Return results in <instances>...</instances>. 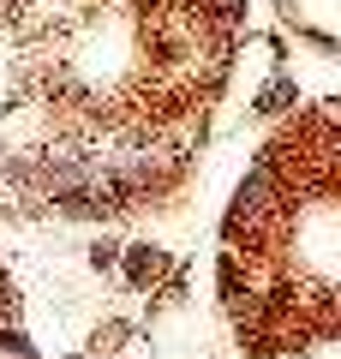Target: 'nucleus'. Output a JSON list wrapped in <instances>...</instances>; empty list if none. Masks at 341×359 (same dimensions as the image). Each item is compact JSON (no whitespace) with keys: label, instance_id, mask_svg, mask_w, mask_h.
I'll list each match as a JSON object with an SVG mask.
<instances>
[{"label":"nucleus","instance_id":"nucleus-1","mask_svg":"<svg viewBox=\"0 0 341 359\" xmlns=\"http://www.w3.org/2000/svg\"><path fill=\"white\" fill-rule=\"evenodd\" d=\"M162 264H168V257L156 252V245H132V252H126V282L132 287H150L156 276H162Z\"/></svg>","mask_w":341,"mask_h":359},{"label":"nucleus","instance_id":"nucleus-2","mask_svg":"<svg viewBox=\"0 0 341 359\" xmlns=\"http://www.w3.org/2000/svg\"><path fill=\"white\" fill-rule=\"evenodd\" d=\"M114 257H120V245H108V240H96V245H90V264H96V269H108Z\"/></svg>","mask_w":341,"mask_h":359},{"label":"nucleus","instance_id":"nucleus-3","mask_svg":"<svg viewBox=\"0 0 341 359\" xmlns=\"http://www.w3.org/2000/svg\"><path fill=\"white\" fill-rule=\"evenodd\" d=\"M66 359H78V353H66Z\"/></svg>","mask_w":341,"mask_h":359}]
</instances>
